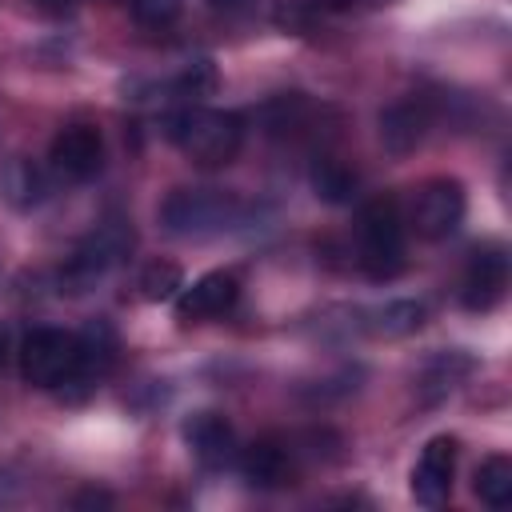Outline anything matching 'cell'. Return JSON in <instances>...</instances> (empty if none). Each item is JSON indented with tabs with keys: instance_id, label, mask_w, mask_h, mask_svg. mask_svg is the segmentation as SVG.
<instances>
[{
	"instance_id": "cell-14",
	"label": "cell",
	"mask_w": 512,
	"mask_h": 512,
	"mask_svg": "<svg viewBox=\"0 0 512 512\" xmlns=\"http://www.w3.org/2000/svg\"><path fill=\"white\" fill-rule=\"evenodd\" d=\"M112 360H116V336H112V328H108L104 320L88 324V328L80 332V368H76V376H72V384H68L64 392H72V388H76V396L92 392V388L108 376Z\"/></svg>"
},
{
	"instance_id": "cell-5",
	"label": "cell",
	"mask_w": 512,
	"mask_h": 512,
	"mask_svg": "<svg viewBox=\"0 0 512 512\" xmlns=\"http://www.w3.org/2000/svg\"><path fill=\"white\" fill-rule=\"evenodd\" d=\"M80 368V336L64 328H32L20 344V376L32 388H68Z\"/></svg>"
},
{
	"instance_id": "cell-12",
	"label": "cell",
	"mask_w": 512,
	"mask_h": 512,
	"mask_svg": "<svg viewBox=\"0 0 512 512\" xmlns=\"http://www.w3.org/2000/svg\"><path fill=\"white\" fill-rule=\"evenodd\" d=\"M240 296V280L232 272H208L200 280H192L188 288L176 292V316L180 320H212L224 316Z\"/></svg>"
},
{
	"instance_id": "cell-2",
	"label": "cell",
	"mask_w": 512,
	"mask_h": 512,
	"mask_svg": "<svg viewBox=\"0 0 512 512\" xmlns=\"http://www.w3.org/2000/svg\"><path fill=\"white\" fill-rule=\"evenodd\" d=\"M408 224L392 196H376L356 212V264L368 280H396L408 264Z\"/></svg>"
},
{
	"instance_id": "cell-24",
	"label": "cell",
	"mask_w": 512,
	"mask_h": 512,
	"mask_svg": "<svg viewBox=\"0 0 512 512\" xmlns=\"http://www.w3.org/2000/svg\"><path fill=\"white\" fill-rule=\"evenodd\" d=\"M72 504H76V508H88V504H112V496H104V492H80Z\"/></svg>"
},
{
	"instance_id": "cell-11",
	"label": "cell",
	"mask_w": 512,
	"mask_h": 512,
	"mask_svg": "<svg viewBox=\"0 0 512 512\" xmlns=\"http://www.w3.org/2000/svg\"><path fill=\"white\" fill-rule=\"evenodd\" d=\"M236 464L252 488H284L296 476V448H288L276 436H264V440H252L248 448H240Z\"/></svg>"
},
{
	"instance_id": "cell-7",
	"label": "cell",
	"mask_w": 512,
	"mask_h": 512,
	"mask_svg": "<svg viewBox=\"0 0 512 512\" xmlns=\"http://www.w3.org/2000/svg\"><path fill=\"white\" fill-rule=\"evenodd\" d=\"M48 164L68 184H84V180L100 176V168H104V136H100V128L96 124H64L52 136Z\"/></svg>"
},
{
	"instance_id": "cell-9",
	"label": "cell",
	"mask_w": 512,
	"mask_h": 512,
	"mask_svg": "<svg viewBox=\"0 0 512 512\" xmlns=\"http://www.w3.org/2000/svg\"><path fill=\"white\" fill-rule=\"evenodd\" d=\"M456 456L460 444L456 436H432L412 468V500L420 508H440L452 496V476H456Z\"/></svg>"
},
{
	"instance_id": "cell-1",
	"label": "cell",
	"mask_w": 512,
	"mask_h": 512,
	"mask_svg": "<svg viewBox=\"0 0 512 512\" xmlns=\"http://www.w3.org/2000/svg\"><path fill=\"white\" fill-rule=\"evenodd\" d=\"M168 140L200 168H224L236 160L244 144V120L236 112L204 108V104H184L164 116Z\"/></svg>"
},
{
	"instance_id": "cell-22",
	"label": "cell",
	"mask_w": 512,
	"mask_h": 512,
	"mask_svg": "<svg viewBox=\"0 0 512 512\" xmlns=\"http://www.w3.org/2000/svg\"><path fill=\"white\" fill-rule=\"evenodd\" d=\"M312 8H332V12H348V8H364V4H388V0H308Z\"/></svg>"
},
{
	"instance_id": "cell-3",
	"label": "cell",
	"mask_w": 512,
	"mask_h": 512,
	"mask_svg": "<svg viewBox=\"0 0 512 512\" xmlns=\"http://www.w3.org/2000/svg\"><path fill=\"white\" fill-rule=\"evenodd\" d=\"M248 204L232 192H220V188H176L164 208H160V220L172 236H220V232H232L248 220Z\"/></svg>"
},
{
	"instance_id": "cell-21",
	"label": "cell",
	"mask_w": 512,
	"mask_h": 512,
	"mask_svg": "<svg viewBox=\"0 0 512 512\" xmlns=\"http://www.w3.org/2000/svg\"><path fill=\"white\" fill-rule=\"evenodd\" d=\"M216 12H224V16H248V12H256V4L260 0H208Z\"/></svg>"
},
{
	"instance_id": "cell-10",
	"label": "cell",
	"mask_w": 512,
	"mask_h": 512,
	"mask_svg": "<svg viewBox=\"0 0 512 512\" xmlns=\"http://www.w3.org/2000/svg\"><path fill=\"white\" fill-rule=\"evenodd\" d=\"M184 440H188L192 456H196L204 468H228V464H236V456H240L236 432H232V424H228L220 412H192V416L184 420Z\"/></svg>"
},
{
	"instance_id": "cell-8",
	"label": "cell",
	"mask_w": 512,
	"mask_h": 512,
	"mask_svg": "<svg viewBox=\"0 0 512 512\" xmlns=\"http://www.w3.org/2000/svg\"><path fill=\"white\" fill-rule=\"evenodd\" d=\"M504 292H508V252L500 244L472 248L460 276V304L468 312H488L504 300Z\"/></svg>"
},
{
	"instance_id": "cell-13",
	"label": "cell",
	"mask_w": 512,
	"mask_h": 512,
	"mask_svg": "<svg viewBox=\"0 0 512 512\" xmlns=\"http://www.w3.org/2000/svg\"><path fill=\"white\" fill-rule=\"evenodd\" d=\"M428 124H432L428 100L424 96H404L392 108H384V116H380V140H384V148L392 156H404V152H412L424 140Z\"/></svg>"
},
{
	"instance_id": "cell-16",
	"label": "cell",
	"mask_w": 512,
	"mask_h": 512,
	"mask_svg": "<svg viewBox=\"0 0 512 512\" xmlns=\"http://www.w3.org/2000/svg\"><path fill=\"white\" fill-rule=\"evenodd\" d=\"M0 188H4V200L16 208H32L48 196V180L32 160H12L0 176Z\"/></svg>"
},
{
	"instance_id": "cell-18",
	"label": "cell",
	"mask_w": 512,
	"mask_h": 512,
	"mask_svg": "<svg viewBox=\"0 0 512 512\" xmlns=\"http://www.w3.org/2000/svg\"><path fill=\"white\" fill-rule=\"evenodd\" d=\"M136 288H140L144 300H168V296H176V292L184 288V284H180V264H172V260H152V264H144Z\"/></svg>"
},
{
	"instance_id": "cell-23",
	"label": "cell",
	"mask_w": 512,
	"mask_h": 512,
	"mask_svg": "<svg viewBox=\"0 0 512 512\" xmlns=\"http://www.w3.org/2000/svg\"><path fill=\"white\" fill-rule=\"evenodd\" d=\"M40 12H48V16H64V12H72L80 0H32Z\"/></svg>"
},
{
	"instance_id": "cell-25",
	"label": "cell",
	"mask_w": 512,
	"mask_h": 512,
	"mask_svg": "<svg viewBox=\"0 0 512 512\" xmlns=\"http://www.w3.org/2000/svg\"><path fill=\"white\" fill-rule=\"evenodd\" d=\"M4 352H8V332L0 328V364H4Z\"/></svg>"
},
{
	"instance_id": "cell-19",
	"label": "cell",
	"mask_w": 512,
	"mask_h": 512,
	"mask_svg": "<svg viewBox=\"0 0 512 512\" xmlns=\"http://www.w3.org/2000/svg\"><path fill=\"white\" fill-rule=\"evenodd\" d=\"M128 8H132V20L140 28H168L180 20L184 0H128Z\"/></svg>"
},
{
	"instance_id": "cell-4",
	"label": "cell",
	"mask_w": 512,
	"mask_h": 512,
	"mask_svg": "<svg viewBox=\"0 0 512 512\" xmlns=\"http://www.w3.org/2000/svg\"><path fill=\"white\" fill-rule=\"evenodd\" d=\"M128 252H132V228H128V220L108 216V220H100V224L72 248V256H68L64 268H60V284H64L68 292H84V288H92L96 280H104L112 268H120V264L128 260Z\"/></svg>"
},
{
	"instance_id": "cell-20",
	"label": "cell",
	"mask_w": 512,
	"mask_h": 512,
	"mask_svg": "<svg viewBox=\"0 0 512 512\" xmlns=\"http://www.w3.org/2000/svg\"><path fill=\"white\" fill-rule=\"evenodd\" d=\"M376 316H380V332H392V336L412 332V328H420V324H424V308H420V304H412V300H396V304L380 308Z\"/></svg>"
},
{
	"instance_id": "cell-6",
	"label": "cell",
	"mask_w": 512,
	"mask_h": 512,
	"mask_svg": "<svg viewBox=\"0 0 512 512\" xmlns=\"http://www.w3.org/2000/svg\"><path fill=\"white\" fill-rule=\"evenodd\" d=\"M464 208H468L464 184L452 180V176H436V180H424V184L416 188L404 224H408L416 236H424V240H444V236H452V232L460 228Z\"/></svg>"
},
{
	"instance_id": "cell-15",
	"label": "cell",
	"mask_w": 512,
	"mask_h": 512,
	"mask_svg": "<svg viewBox=\"0 0 512 512\" xmlns=\"http://www.w3.org/2000/svg\"><path fill=\"white\" fill-rule=\"evenodd\" d=\"M312 188H316V196L328 200V204H348V200L356 196V188H360V176H356L344 160L320 156V160L312 164Z\"/></svg>"
},
{
	"instance_id": "cell-17",
	"label": "cell",
	"mask_w": 512,
	"mask_h": 512,
	"mask_svg": "<svg viewBox=\"0 0 512 512\" xmlns=\"http://www.w3.org/2000/svg\"><path fill=\"white\" fill-rule=\"evenodd\" d=\"M476 496L488 508H508L512 504V460L508 456H488L476 468Z\"/></svg>"
}]
</instances>
